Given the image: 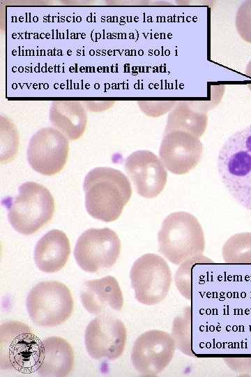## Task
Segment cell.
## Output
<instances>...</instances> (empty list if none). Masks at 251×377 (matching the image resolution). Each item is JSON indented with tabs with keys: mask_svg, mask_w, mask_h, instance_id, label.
<instances>
[{
	"mask_svg": "<svg viewBox=\"0 0 251 377\" xmlns=\"http://www.w3.org/2000/svg\"><path fill=\"white\" fill-rule=\"evenodd\" d=\"M85 206L93 218L111 222L117 219L132 195L128 177L119 170L98 167L84 177Z\"/></svg>",
	"mask_w": 251,
	"mask_h": 377,
	"instance_id": "obj_1",
	"label": "cell"
},
{
	"mask_svg": "<svg viewBox=\"0 0 251 377\" xmlns=\"http://www.w3.org/2000/svg\"><path fill=\"white\" fill-rule=\"evenodd\" d=\"M217 167L230 195L251 210V125L226 140L218 153Z\"/></svg>",
	"mask_w": 251,
	"mask_h": 377,
	"instance_id": "obj_2",
	"label": "cell"
},
{
	"mask_svg": "<svg viewBox=\"0 0 251 377\" xmlns=\"http://www.w3.org/2000/svg\"><path fill=\"white\" fill-rule=\"evenodd\" d=\"M159 252L170 263L180 265L203 255L205 239L201 224L192 214L176 212L164 219L158 235Z\"/></svg>",
	"mask_w": 251,
	"mask_h": 377,
	"instance_id": "obj_3",
	"label": "cell"
},
{
	"mask_svg": "<svg viewBox=\"0 0 251 377\" xmlns=\"http://www.w3.org/2000/svg\"><path fill=\"white\" fill-rule=\"evenodd\" d=\"M2 204L8 210L13 228L23 235H31L47 224L54 212V200L43 185L28 182L18 188L15 197H6Z\"/></svg>",
	"mask_w": 251,
	"mask_h": 377,
	"instance_id": "obj_4",
	"label": "cell"
},
{
	"mask_svg": "<svg viewBox=\"0 0 251 377\" xmlns=\"http://www.w3.org/2000/svg\"><path fill=\"white\" fill-rule=\"evenodd\" d=\"M26 309L31 320L42 327H54L72 314L74 301L69 288L56 281L37 283L29 293Z\"/></svg>",
	"mask_w": 251,
	"mask_h": 377,
	"instance_id": "obj_5",
	"label": "cell"
},
{
	"mask_svg": "<svg viewBox=\"0 0 251 377\" xmlns=\"http://www.w3.org/2000/svg\"><path fill=\"white\" fill-rule=\"evenodd\" d=\"M40 341L27 325L9 321L0 327V367L23 373L35 371Z\"/></svg>",
	"mask_w": 251,
	"mask_h": 377,
	"instance_id": "obj_6",
	"label": "cell"
},
{
	"mask_svg": "<svg viewBox=\"0 0 251 377\" xmlns=\"http://www.w3.org/2000/svg\"><path fill=\"white\" fill-rule=\"evenodd\" d=\"M130 278L136 300L150 306L164 300L172 281L167 263L155 253L144 254L135 261Z\"/></svg>",
	"mask_w": 251,
	"mask_h": 377,
	"instance_id": "obj_7",
	"label": "cell"
},
{
	"mask_svg": "<svg viewBox=\"0 0 251 377\" xmlns=\"http://www.w3.org/2000/svg\"><path fill=\"white\" fill-rule=\"evenodd\" d=\"M121 241L109 228H89L78 237L74 256L78 265L86 272H98L112 267L121 252Z\"/></svg>",
	"mask_w": 251,
	"mask_h": 377,
	"instance_id": "obj_8",
	"label": "cell"
},
{
	"mask_svg": "<svg viewBox=\"0 0 251 377\" xmlns=\"http://www.w3.org/2000/svg\"><path fill=\"white\" fill-rule=\"evenodd\" d=\"M176 348L170 334L158 330L146 331L135 340L131 362L141 376H155L170 363Z\"/></svg>",
	"mask_w": 251,
	"mask_h": 377,
	"instance_id": "obj_9",
	"label": "cell"
},
{
	"mask_svg": "<svg viewBox=\"0 0 251 377\" xmlns=\"http://www.w3.org/2000/svg\"><path fill=\"white\" fill-rule=\"evenodd\" d=\"M68 150L67 138L56 128L45 127L31 136L26 158L35 171L44 175H52L64 167Z\"/></svg>",
	"mask_w": 251,
	"mask_h": 377,
	"instance_id": "obj_10",
	"label": "cell"
},
{
	"mask_svg": "<svg viewBox=\"0 0 251 377\" xmlns=\"http://www.w3.org/2000/svg\"><path fill=\"white\" fill-rule=\"evenodd\" d=\"M127 330L123 323L110 314L100 316L87 325L85 346L95 360H114L124 351Z\"/></svg>",
	"mask_w": 251,
	"mask_h": 377,
	"instance_id": "obj_11",
	"label": "cell"
},
{
	"mask_svg": "<svg viewBox=\"0 0 251 377\" xmlns=\"http://www.w3.org/2000/svg\"><path fill=\"white\" fill-rule=\"evenodd\" d=\"M125 171L136 192L146 198L158 196L167 179V170L160 159L149 150H137L125 160Z\"/></svg>",
	"mask_w": 251,
	"mask_h": 377,
	"instance_id": "obj_12",
	"label": "cell"
},
{
	"mask_svg": "<svg viewBox=\"0 0 251 377\" xmlns=\"http://www.w3.org/2000/svg\"><path fill=\"white\" fill-rule=\"evenodd\" d=\"M203 145L199 138L183 131L164 134L160 149V159L169 172L184 175L201 161Z\"/></svg>",
	"mask_w": 251,
	"mask_h": 377,
	"instance_id": "obj_13",
	"label": "cell"
},
{
	"mask_svg": "<svg viewBox=\"0 0 251 377\" xmlns=\"http://www.w3.org/2000/svg\"><path fill=\"white\" fill-rule=\"evenodd\" d=\"M80 300L84 309L93 315H107L120 311L123 297L117 280L112 276L84 283Z\"/></svg>",
	"mask_w": 251,
	"mask_h": 377,
	"instance_id": "obj_14",
	"label": "cell"
},
{
	"mask_svg": "<svg viewBox=\"0 0 251 377\" xmlns=\"http://www.w3.org/2000/svg\"><path fill=\"white\" fill-rule=\"evenodd\" d=\"M75 356L71 345L59 337L40 342L35 371L40 376H66L73 369Z\"/></svg>",
	"mask_w": 251,
	"mask_h": 377,
	"instance_id": "obj_15",
	"label": "cell"
},
{
	"mask_svg": "<svg viewBox=\"0 0 251 377\" xmlns=\"http://www.w3.org/2000/svg\"><path fill=\"white\" fill-rule=\"evenodd\" d=\"M70 253V244L67 235L60 230L52 229L37 242L34 260L42 272L53 273L64 267Z\"/></svg>",
	"mask_w": 251,
	"mask_h": 377,
	"instance_id": "obj_16",
	"label": "cell"
},
{
	"mask_svg": "<svg viewBox=\"0 0 251 377\" xmlns=\"http://www.w3.org/2000/svg\"><path fill=\"white\" fill-rule=\"evenodd\" d=\"M50 120L68 140H75L86 129L87 114L80 101L58 100L52 103Z\"/></svg>",
	"mask_w": 251,
	"mask_h": 377,
	"instance_id": "obj_17",
	"label": "cell"
},
{
	"mask_svg": "<svg viewBox=\"0 0 251 377\" xmlns=\"http://www.w3.org/2000/svg\"><path fill=\"white\" fill-rule=\"evenodd\" d=\"M207 121V113L198 108L193 101H179L168 115L164 134L179 131L199 138L206 131Z\"/></svg>",
	"mask_w": 251,
	"mask_h": 377,
	"instance_id": "obj_18",
	"label": "cell"
},
{
	"mask_svg": "<svg viewBox=\"0 0 251 377\" xmlns=\"http://www.w3.org/2000/svg\"><path fill=\"white\" fill-rule=\"evenodd\" d=\"M222 255L228 264H251V232L230 237L223 245Z\"/></svg>",
	"mask_w": 251,
	"mask_h": 377,
	"instance_id": "obj_19",
	"label": "cell"
},
{
	"mask_svg": "<svg viewBox=\"0 0 251 377\" xmlns=\"http://www.w3.org/2000/svg\"><path fill=\"white\" fill-rule=\"evenodd\" d=\"M192 311L190 306L174 320L172 336L176 347L188 356H193L192 351Z\"/></svg>",
	"mask_w": 251,
	"mask_h": 377,
	"instance_id": "obj_20",
	"label": "cell"
},
{
	"mask_svg": "<svg viewBox=\"0 0 251 377\" xmlns=\"http://www.w3.org/2000/svg\"><path fill=\"white\" fill-rule=\"evenodd\" d=\"M213 260L203 255L195 256L184 261L177 269L174 281L180 293L188 300L192 299L191 274L193 266L201 263H213Z\"/></svg>",
	"mask_w": 251,
	"mask_h": 377,
	"instance_id": "obj_21",
	"label": "cell"
},
{
	"mask_svg": "<svg viewBox=\"0 0 251 377\" xmlns=\"http://www.w3.org/2000/svg\"><path fill=\"white\" fill-rule=\"evenodd\" d=\"M236 27L241 37L251 43V1H243L238 7L236 15Z\"/></svg>",
	"mask_w": 251,
	"mask_h": 377,
	"instance_id": "obj_22",
	"label": "cell"
},
{
	"mask_svg": "<svg viewBox=\"0 0 251 377\" xmlns=\"http://www.w3.org/2000/svg\"><path fill=\"white\" fill-rule=\"evenodd\" d=\"M177 101H140L138 105L142 111L150 117H159L172 110Z\"/></svg>",
	"mask_w": 251,
	"mask_h": 377,
	"instance_id": "obj_23",
	"label": "cell"
},
{
	"mask_svg": "<svg viewBox=\"0 0 251 377\" xmlns=\"http://www.w3.org/2000/svg\"><path fill=\"white\" fill-rule=\"evenodd\" d=\"M228 364L231 368L236 371H251V357L243 358H227Z\"/></svg>",
	"mask_w": 251,
	"mask_h": 377,
	"instance_id": "obj_24",
	"label": "cell"
},
{
	"mask_svg": "<svg viewBox=\"0 0 251 377\" xmlns=\"http://www.w3.org/2000/svg\"><path fill=\"white\" fill-rule=\"evenodd\" d=\"M114 101H85L86 106L91 111L100 112L109 108L114 104Z\"/></svg>",
	"mask_w": 251,
	"mask_h": 377,
	"instance_id": "obj_25",
	"label": "cell"
},
{
	"mask_svg": "<svg viewBox=\"0 0 251 377\" xmlns=\"http://www.w3.org/2000/svg\"><path fill=\"white\" fill-rule=\"evenodd\" d=\"M245 74L246 76H248V77L251 79V60L248 62L246 66ZM248 87L249 89L251 91V83L248 84Z\"/></svg>",
	"mask_w": 251,
	"mask_h": 377,
	"instance_id": "obj_26",
	"label": "cell"
}]
</instances>
